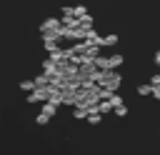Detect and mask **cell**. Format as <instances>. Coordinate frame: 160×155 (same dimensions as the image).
I'll list each match as a JSON object with an SVG mask.
<instances>
[{"mask_svg": "<svg viewBox=\"0 0 160 155\" xmlns=\"http://www.w3.org/2000/svg\"><path fill=\"white\" fill-rule=\"evenodd\" d=\"M55 112H58V105H55V102H42V105H40V115H45L48 120H52Z\"/></svg>", "mask_w": 160, "mask_h": 155, "instance_id": "cell-3", "label": "cell"}, {"mask_svg": "<svg viewBox=\"0 0 160 155\" xmlns=\"http://www.w3.org/2000/svg\"><path fill=\"white\" fill-rule=\"evenodd\" d=\"M100 120H102V115H98V112H95V115H88V122H90V125H98Z\"/></svg>", "mask_w": 160, "mask_h": 155, "instance_id": "cell-15", "label": "cell"}, {"mask_svg": "<svg viewBox=\"0 0 160 155\" xmlns=\"http://www.w3.org/2000/svg\"><path fill=\"white\" fill-rule=\"evenodd\" d=\"M120 65H122V55H120V52L108 55V70H118Z\"/></svg>", "mask_w": 160, "mask_h": 155, "instance_id": "cell-4", "label": "cell"}, {"mask_svg": "<svg viewBox=\"0 0 160 155\" xmlns=\"http://www.w3.org/2000/svg\"><path fill=\"white\" fill-rule=\"evenodd\" d=\"M72 15H75L78 20H80V18H85V15H88V10H85V5H75V8H72Z\"/></svg>", "mask_w": 160, "mask_h": 155, "instance_id": "cell-13", "label": "cell"}, {"mask_svg": "<svg viewBox=\"0 0 160 155\" xmlns=\"http://www.w3.org/2000/svg\"><path fill=\"white\" fill-rule=\"evenodd\" d=\"M120 82H122V78H120L118 70H100L98 78H95V85L100 90H108V92H118Z\"/></svg>", "mask_w": 160, "mask_h": 155, "instance_id": "cell-1", "label": "cell"}, {"mask_svg": "<svg viewBox=\"0 0 160 155\" xmlns=\"http://www.w3.org/2000/svg\"><path fill=\"white\" fill-rule=\"evenodd\" d=\"M112 112H115L118 118H125V115H128V108H125V105H120V108H115Z\"/></svg>", "mask_w": 160, "mask_h": 155, "instance_id": "cell-14", "label": "cell"}, {"mask_svg": "<svg viewBox=\"0 0 160 155\" xmlns=\"http://www.w3.org/2000/svg\"><path fill=\"white\" fill-rule=\"evenodd\" d=\"M100 45H102V48H112V45H118V35H112V32L105 35V38L100 40Z\"/></svg>", "mask_w": 160, "mask_h": 155, "instance_id": "cell-8", "label": "cell"}, {"mask_svg": "<svg viewBox=\"0 0 160 155\" xmlns=\"http://www.w3.org/2000/svg\"><path fill=\"white\" fill-rule=\"evenodd\" d=\"M100 40H102V38H100V35H98V32H95L92 28H90V30L85 32V42H90V45H98V48H102V45H100Z\"/></svg>", "mask_w": 160, "mask_h": 155, "instance_id": "cell-5", "label": "cell"}, {"mask_svg": "<svg viewBox=\"0 0 160 155\" xmlns=\"http://www.w3.org/2000/svg\"><path fill=\"white\" fill-rule=\"evenodd\" d=\"M20 90L22 92H32L35 90V80H20Z\"/></svg>", "mask_w": 160, "mask_h": 155, "instance_id": "cell-11", "label": "cell"}, {"mask_svg": "<svg viewBox=\"0 0 160 155\" xmlns=\"http://www.w3.org/2000/svg\"><path fill=\"white\" fill-rule=\"evenodd\" d=\"M35 120H38V125H48V122H50V120H48L45 115H40V112H38V118H35Z\"/></svg>", "mask_w": 160, "mask_h": 155, "instance_id": "cell-17", "label": "cell"}, {"mask_svg": "<svg viewBox=\"0 0 160 155\" xmlns=\"http://www.w3.org/2000/svg\"><path fill=\"white\" fill-rule=\"evenodd\" d=\"M42 48H45V50H48V55H50V52H55L60 45H58V40H52V38H42Z\"/></svg>", "mask_w": 160, "mask_h": 155, "instance_id": "cell-7", "label": "cell"}, {"mask_svg": "<svg viewBox=\"0 0 160 155\" xmlns=\"http://www.w3.org/2000/svg\"><path fill=\"white\" fill-rule=\"evenodd\" d=\"M98 112H100V115H108V112H112V105H110L108 100H100V102H98Z\"/></svg>", "mask_w": 160, "mask_h": 155, "instance_id": "cell-10", "label": "cell"}, {"mask_svg": "<svg viewBox=\"0 0 160 155\" xmlns=\"http://www.w3.org/2000/svg\"><path fill=\"white\" fill-rule=\"evenodd\" d=\"M150 85H152V88H160V72H155V75L150 78Z\"/></svg>", "mask_w": 160, "mask_h": 155, "instance_id": "cell-16", "label": "cell"}, {"mask_svg": "<svg viewBox=\"0 0 160 155\" xmlns=\"http://www.w3.org/2000/svg\"><path fill=\"white\" fill-rule=\"evenodd\" d=\"M62 18H75L72 15V8H62Z\"/></svg>", "mask_w": 160, "mask_h": 155, "instance_id": "cell-18", "label": "cell"}, {"mask_svg": "<svg viewBox=\"0 0 160 155\" xmlns=\"http://www.w3.org/2000/svg\"><path fill=\"white\" fill-rule=\"evenodd\" d=\"M152 60H155V65H160V50L155 52V58H152Z\"/></svg>", "mask_w": 160, "mask_h": 155, "instance_id": "cell-19", "label": "cell"}, {"mask_svg": "<svg viewBox=\"0 0 160 155\" xmlns=\"http://www.w3.org/2000/svg\"><path fill=\"white\" fill-rule=\"evenodd\" d=\"M32 80H35V88H48V85H50V78H48L45 72H40V75L32 78Z\"/></svg>", "mask_w": 160, "mask_h": 155, "instance_id": "cell-9", "label": "cell"}, {"mask_svg": "<svg viewBox=\"0 0 160 155\" xmlns=\"http://www.w3.org/2000/svg\"><path fill=\"white\" fill-rule=\"evenodd\" d=\"M48 98H50V92H48V88H35L32 92H28V102H48Z\"/></svg>", "mask_w": 160, "mask_h": 155, "instance_id": "cell-2", "label": "cell"}, {"mask_svg": "<svg viewBox=\"0 0 160 155\" xmlns=\"http://www.w3.org/2000/svg\"><path fill=\"white\" fill-rule=\"evenodd\" d=\"M72 115H75V120H88L90 110H88V108H82V105H75V108H72Z\"/></svg>", "mask_w": 160, "mask_h": 155, "instance_id": "cell-6", "label": "cell"}, {"mask_svg": "<svg viewBox=\"0 0 160 155\" xmlns=\"http://www.w3.org/2000/svg\"><path fill=\"white\" fill-rule=\"evenodd\" d=\"M138 95H142V98L152 95V85H150V82H145V85H138Z\"/></svg>", "mask_w": 160, "mask_h": 155, "instance_id": "cell-12", "label": "cell"}]
</instances>
